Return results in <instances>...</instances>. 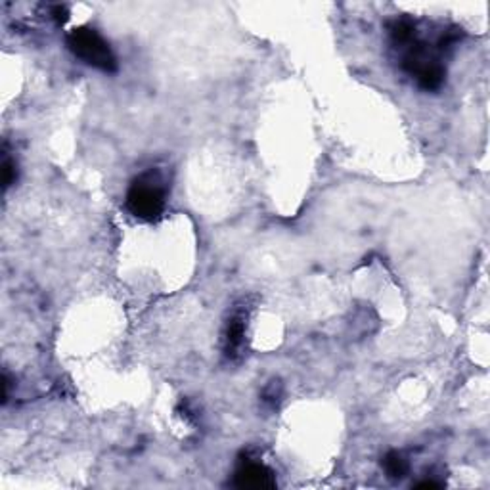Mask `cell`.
Segmentation results:
<instances>
[{
  "mask_svg": "<svg viewBox=\"0 0 490 490\" xmlns=\"http://www.w3.org/2000/svg\"><path fill=\"white\" fill-rule=\"evenodd\" d=\"M167 190L161 178L153 172H146L130 184L127 194V209L140 221H157L165 211Z\"/></svg>",
  "mask_w": 490,
  "mask_h": 490,
  "instance_id": "cell-1",
  "label": "cell"
},
{
  "mask_svg": "<svg viewBox=\"0 0 490 490\" xmlns=\"http://www.w3.org/2000/svg\"><path fill=\"white\" fill-rule=\"evenodd\" d=\"M68 46L79 60L100 69L104 73L117 71V60L110 44L105 43L98 31L88 27H77L68 35Z\"/></svg>",
  "mask_w": 490,
  "mask_h": 490,
  "instance_id": "cell-2",
  "label": "cell"
},
{
  "mask_svg": "<svg viewBox=\"0 0 490 490\" xmlns=\"http://www.w3.org/2000/svg\"><path fill=\"white\" fill-rule=\"evenodd\" d=\"M234 484L238 489H253V490H270L276 486L274 473L269 467L257 462H244L236 471Z\"/></svg>",
  "mask_w": 490,
  "mask_h": 490,
  "instance_id": "cell-3",
  "label": "cell"
},
{
  "mask_svg": "<svg viewBox=\"0 0 490 490\" xmlns=\"http://www.w3.org/2000/svg\"><path fill=\"white\" fill-rule=\"evenodd\" d=\"M245 314L241 311L234 313L228 320L226 325V333H224V350H226L228 358H234L238 355V350L241 349L244 345V337H245Z\"/></svg>",
  "mask_w": 490,
  "mask_h": 490,
  "instance_id": "cell-4",
  "label": "cell"
},
{
  "mask_svg": "<svg viewBox=\"0 0 490 490\" xmlns=\"http://www.w3.org/2000/svg\"><path fill=\"white\" fill-rule=\"evenodd\" d=\"M383 466H385L387 477L389 479H402L408 473V462L405 459V456L398 452H389L383 459Z\"/></svg>",
  "mask_w": 490,
  "mask_h": 490,
  "instance_id": "cell-5",
  "label": "cell"
},
{
  "mask_svg": "<svg viewBox=\"0 0 490 490\" xmlns=\"http://www.w3.org/2000/svg\"><path fill=\"white\" fill-rule=\"evenodd\" d=\"M18 178V171H16V163H14L10 157H4L2 161V184H4V190H8Z\"/></svg>",
  "mask_w": 490,
  "mask_h": 490,
  "instance_id": "cell-6",
  "label": "cell"
},
{
  "mask_svg": "<svg viewBox=\"0 0 490 490\" xmlns=\"http://www.w3.org/2000/svg\"><path fill=\"white\" fill-rule=\"evenodd\" d=\"M50 14H52V18L56 19V24L58 25H63L69 18L68 6H63V4H56V6H52Z\"/></svg>",
  "mask_w": 490,
  "mask_h": 490,
  "instance_id": "cell-7",
  "label": "cell"
},
{
  "mask_svg": "<svg viewBox=\"0 0 490 490\" xmlns=\"http://www.w3.org/2000/svg\"><path fill=\"white\" fill-rule=\"evenodd\" d=\"M417 489H442V483H437V481H422V483L416 484Z\"/></svg>",
  "mask_w": 490,
  "mask_h": 490,
  "instance_id": "cell-8",
  "label": "cell"
}]
</instances>
